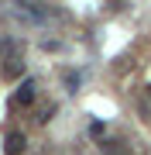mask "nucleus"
I'll return each mask as SVG.
<instances>
[{
    "mask_svg": "<svg viewBox=\"0 0 151 155\" xmlns=\"http://www.w3.org/2000/svg\"><path fill=\"white\" fill-rule=\"evenodd\" d=\"M148 90H151V86H148Z\"/></svg>",
    "mask_w": 151,
    "mask_h": 155,
    "instance_id": "39448f33",
    "label": "nucleus"
},
{
    "mask_svg": "<svg viewBox=\"0 0 151 155\" xmlns=\"http://www.w3.org/2000/svg\"><path fill=\"white\" fill-rule=\"evenodd\" d=\"M14 104H21V107L34 104V79H24V83L17 86V93H14Z\"/></svg>",
    "mask_w": 151,
    "mask_h": 155,
    "instance_id": "f257e3e1",
    "label": "nucleus"
},
{
    "mask_svg": "<svg viewBox=\"0 0 151 155\" xmlns=\"http://www.w3.org/2000/svg\"><path fill=\"white\" fill-rule=\"evenodd\" d=\"M24 145H28V141H24V134H21V131H11V134H7V141H4V152H7V155H21Z\"/></svg>",
    "mask_w": 151,
    "mask_h": 155,
    "instance_id": "f03ea898",
    "label": "nucleus"
},
{
    "mask_svg": "<svg viewBox=\"0 0 151 155\" xmlns=\"http://www.w3.org/2000/svg\"><path fill=\"white\" fill-rule=\"evenodd\" d=\"M21 72H24V62H21V55H11V59H7V66H4V76H7V79H17Z\"/></svg>",
    "mask_w": 151,
    "mask_h": 155,
    "instance_id": "7ed1b4c3",
    "label": "nucleus"
},
{
    "mask_svg": "<svg viewBox=\"0 0 151 155\" xmlns=\"http://www.w3.org/2000/svg\"><path fill=\"white\" fill-rule=\"evenodd\" d=\"M100 148H103L106 155H124V148H120V145H117V141H103V145H100Z\"/></svg>",
    "mask_w": 151,
    "mask_h": 155,
    "instance_id": "20e7f679",
    "label": "nucleus"
}]
</instances>
